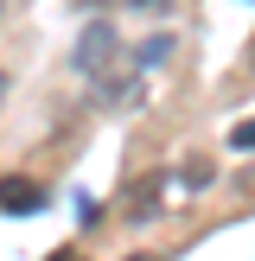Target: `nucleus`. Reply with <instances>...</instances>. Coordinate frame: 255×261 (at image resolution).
Returning <instances> with one entry per match:
<instances>
[{
  "label": "nucleus",
  "mask_w": 255,
  "mask_h": 261,
  "mask_svg": "<svg viewBox=\"0 0 255 261\" xmlns=\"http://www.w3.org/2000/svg\"><path fill=\"white\" fill-rule=\"evenodd\" d=\"M109 58H115V25H109V19H89L83 38H76V51H70V64H76L83 76H96Z\"/></svg>",
  "instance_id": "1"
},
{
  "label": "nucleus",
  "mask_w": 255,
  "mask_h": 261,
  "mask_svg": "<svg viewBox=\"0 0 255 261\" xmlns=\"http://www.w3.org/2000/svg\"><path fill=\"white\" fill-rule=\"evenodd\" d=\"M38 204H45V191H38L32 178H0V211L7 217H32Z\"/></svg>",
  "instance_id": "2"
},
{
  "label": "nucleus",
  "mask_w": 255,
  "mask_h": 261,
  "mask_svg": "<svg viewBox=\"0 0 255 261\" xmlns=\"http://www.w3.org/2000/svg\"><path fill=\"white\" fill-rule=\"evenodd\" d=\"M230 147H236V153H255V121H242L236 134H230Z\"/></svg>",
  "instance_id": "3"
},
{
  "label": "nucleus",
  "mask_w": 255,
  "mask_h": 261,
  "mask_svg": "<svg viewBox=\"0 0 255 261\" xmlns=\"http://www.w3.org/2000/svg\"><path fill=\"white\" fill-rule=\"evenodd\" d=\"M166 45H172V38H147V45H140V64H160V58H166Z\"/></svg>",
  "instance_id": "4"
},
{
  "label": "nucleus",
  "mask_w": 255,
  "mask_h": 261,
  "mask_svg": "<svg viewBox=\"0 0 255 261\" xmlns=\"http://www.w3.org/2000/svg\"><path fill=\"white\" fill-rule=\"evenodd\" d=\"M51 261H83V255H76V249H58V255H51Z\"/></svg>",
  "instance_id": "5"
},
{
  "label": "nucleus",
  "mask_w": 255,
  "mask_h": 261,
  "mask_svg": "<svg viewBox=\"0 0 255 261\" xmlns=\"http://www.w3.org/2000/svg\"><path fill=\"white\" fill-rule=\"evenodd\" d=\"M134 7H166V0H134Z\"/></svg>",
  "instance_id": "6"
},
{
  "label": "nucleus",
  "mask_w": 255,
  "mask_h": 261,
  "mask_svg": "<svg viewBox=\"0 0 255 261\" xmlns=\"http://www.w3.org/2000/svg\"><path fill=\"white\" fill-rule=\"evenodd\" d=\"M0 96H7V70H0Z\"/></svg>",
  "instance_id": "7"
}]
</instances>
